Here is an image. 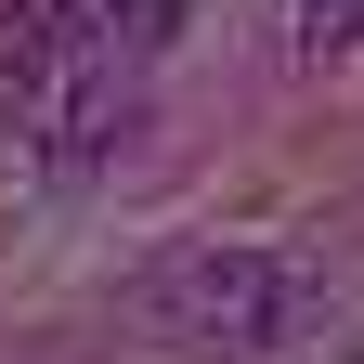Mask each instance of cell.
<instances>
[{"instance_id":"3","label":"cell","mask_w":364,"mask_h":364,"mask_svg":"<svg viewBox=\"0 0 364 364\" xmlns=\"http://www.w3.org/2000/svg\"><path fill=\"white\" fill-rule=\"evenodd\" d=\"M169 26H182V0H105V39H117L130 65H144V53H169Z\"/></svg>"},{"instance_id":"1","label":"cell","mask_w":364,"mask_h":364,"mask_svg":"<svg viewBox=\"0 0 364 364\" xmlns=\"http://www.w3.org/2000/svg\"><path fill=\"white\" fill-rule=\"evenodd\" d=\"M144 326L169 351H196V364H260L299 326V287H287V260H260V247H182V260L144 273Z\"/></svg>"},{"instance_id":"2","label":"cell","mask_w":364,"mask_h":364,"mask_svg":"<svg viewBox=\"0 0 364 364\" xmlns=\"http://www.w3.org/2000/svg\"><path fill=\"white\" fill-rule=\"evenodd\" d=\"M273 14H287L299 53H351V39H364V0H273Z\"/></svg>"}]
</instances>
